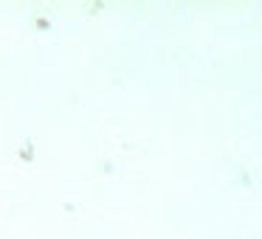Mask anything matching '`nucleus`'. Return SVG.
<instances>
[]
</instances>
